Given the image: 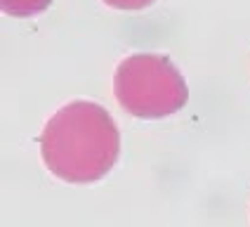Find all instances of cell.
I'll return each mask as SVG.
<instances>
[{
  "mask_svg": "<svg viewBox=\"0 0 250 227\" xmlns=\"http://www.w3.org/2000/svg\"><path fill=\"white\" fill-rule=\"evenodd\" d=\"M41 154L47 170L64 182H97L121 154L118 126L102 104L69 102L45 123Z\"/></svg>",
  "mask_w": 250,
  "mask_h": 227,
  "instance_id": "obj_1",
  "label": "cell"
},
{
  "mask_svg": "<svg viewBox=\"0 0 250 227\" xmlns=\"http://www.w3.org/2000/svg\"><path fill=\"white\" fill-rule=\"evenodd\" d=\"M118 104L137 118H166L177 114L189 99V90L180 69L163 55L125 57L113 76Z\"/></svg>",
  "mask_w": 250,
  "mask_h": 227,
  "instance_id": "obj_2",
  "label": "cell"
},
{
  "mask_svg": "<svg viewBox=\"0 0 250 227\" xmlns=\"http://www.w3.org/2000/svg\"><path fill=\"white\" fill-rule=\"evenodd\" d=\"M52 5V0H0V10L10 17H33Z\"/></svg>",
  "mask_w": 250,
  "mask_h": 227,
  "instance_id": "obj_3",
  "label": "cell"
},
{
  "mask_svg": "<svg viewBox=\"0 0 250 227\" xmlns=\"http://www.w3.org/2000/svg\"><path fill=\"white\" fill-rule=\"evenodd\" d=\"M102 2L109 7H116V10H144V7L153 5L156 0H102Z\"/></svg>",
  "mask_w": 250,
  "mask_h": 227,
  "instance_id": "obj_4",
  "label": "cell"
}]
</instances>
